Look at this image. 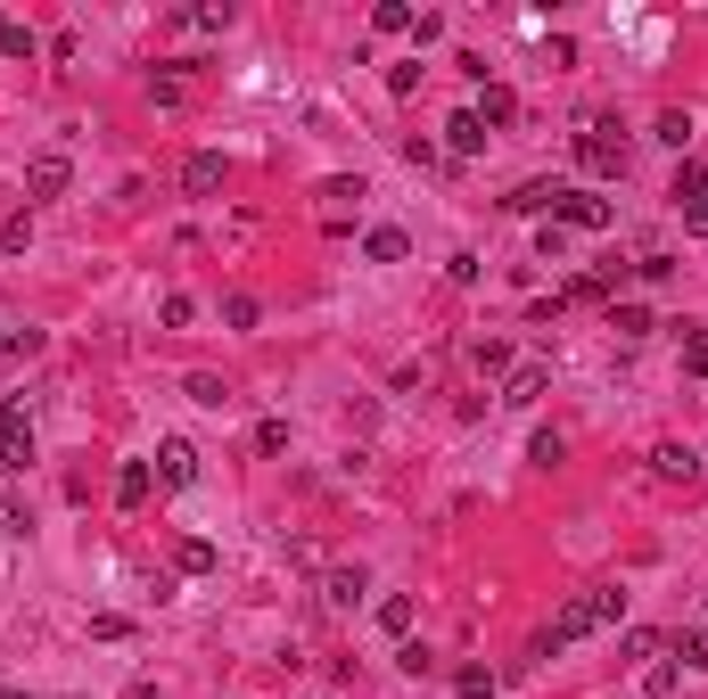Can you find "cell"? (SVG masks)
Masks as SVG:
<instances>
[{
	"instance_id": "6da1fadb",
	"label": "cell",
	"mask_w": 708,
	"mask_h": 699,
	"mask_svg": "<svg viewBox=\"0 0 708 699\" xmlns=\"http://www.w3.org/2000/svg\"><path fill=\"white\" fill-rule=\"evenodd\" d=\"M618 617H626V592H618V585H585V592H569V601L552 609V626L527 642V659H560L569 642H585V634L618 626Z\"/></svg>"
},
{
	"instance_id": "7a4b0ae2",
	"label": "cell",
	"mask_w": 708,
	"mask_h": 699,
	"mask_svg": "<svg viewBox=\"0 0 708 699\" xmlns=\"http://www.w3.org/2000/svg\"><path fill=\"white\" fill-rule=\"evenodd\" d=\"M577 165L601 173V182H618V173H626V132H618L610 115H594V124L577 132Z\"/></svg>"
},
{
	"instance_id": "3957f363",
	"label": "cell",
	"mask_w": 708,
	"mask_h": 699,
	"mask_svg": "<svg viewBox=\"0 0 708 699\" xmlns=\"http://www.w3.org/2000/svg\"><path fill=\"white\" fill-rule=\"evenodd\" d=\"M675 214H684V231H700L708 240V165H675Z\"/></svg>"
},
{
	"instance_id": "277c9868",
	"label": "cell",
	"mask_w": 708,
	"mask_h": 699,
	"mask_svg": "<svg viewBox=\"0 0 708 699\" xmlns=\"http://www.w3.org/2000/svg\"><path fill=\"white\" fill-rule=\"evenodd\" d=\"M66 182H75V165H66L58 148H41L34 165H25V206H50V198H66Z\"/></svg>"
},
{
	"instance_id": "5b68a950",
	"label": "cell",
	"mask_w": 708,
	"mask_h": 699,
	"mask_svg": "<svg viewBox=\"0 0 708 699\" xmlns=\"http://www.w3.org/2000/svg\"><path fill=\"white\" fill-rule=\"evenodd\" d=\"M34 461V420L17 404H0V469H25Z\"/></svg>"
},
{
	"instance_id": "8992f818",
	"label": "cell",
	"mask_w": 708,
	"mask_h": 699,
	"mask_svg": "<svg viewBox=\"0 0 708 699\" xmlns=\"http://www.w3.org/2000/svg\"><path fill=\"white\" fill-rule=\"evenodd\" d=\"M503 206H511V214H544V222H560V206H569V182H520Z\"/></svg>"
},
{
	"instance_id": "52a82bcc",
	"label": "cell",
	"mask_w": 708,
	"mask_h": 699,
	"mask_svg": "<svg viewBox=\"0 0 708 699\" xmlns=\"http://www.w3.org/2000/svg\"><path fill=\"white\" fill-rule=\"evenodd\" d=\"M157 486H198V444H190V437L157 444Z\"/></svg>"
},
{
	"instance_id": "ba28073f",
	"label": "cell",
	"mask_w": 708,
	"mask_h": 699,
	"mask_svg": "<svg viewBox=\"0 0 708 699\" xmlns=\"http://www.w3.org/2000/svg\"><path fill=\"white\" fill-rule=\"evenodd\" d=\"M651 478H668V486H700V453L692 444H651Z\"/></svg>"
},
{
	"instance_id": "9c48e42d",
	"label": "cell",
	"mask_w": 708,
	"mask_h": 699,
	"mask_svg": "<svg viewBox=\"0 0 708 699\" xmlns=\"http://www.w3.org/2000/svg\"><path fill=\"white\" fill-rule=\"evenodd\" d=\"M544 387H552V363H520V370L503 379V404H511V412H536Z\"/></svg>"
},
{
	"instance_id": "30bf717a",
	"label": "cell",
	"mask_w": 708,
	"mask_h": 699,
	"mask_svg": "<svg viewBox=\"0 0 708 699\" xmlns=\"http://www.w3.org/2000/svg\"><path fill=\"white\" fill-rule=\"evenodd\" d=\"M182 189L190 198H215V189H223V157H215V148H190L182 157Z\"/></svg>"
},
{
	"instance_id": "8fae6325",
	"label": "cell",
	"mask_w": 708,
	"mask_h": 699,
	"mask_svg": "<svg viewBox=\"0 0 708 699\" xmlns=\"http://www.w3.org/2000/svg\"><path fill=\"white\" fill-rule=\"evenodd\" d=\"M560 222H569V231H610V198H594V189H569V206H560Z\"/></svg>"
},
{
	"instance_id": "7c38bea8",
	"label": "cell",
	"mask_w": 708,
	"mask_h": 699,
	"mask_svg": "<svg viewBox=\"0 0 708 699\" xmlns=\"http://www.w3.org/2000/svg\"><path fill=\"white\" fill-rule=\"evenodd\" d=\"M478 124H486V132L520 124V91H503V83H486V91H478Z\"/></svg>"
},
{
	"instance_id": "4fadbf2b",
	"label": "cell",
	"mask_w": 708,
	"mask_h": 699,
	"mask_svg": "<svg viewBox=\"0 0 708 699\" xmlns=\"http://www.w3.org/2000/svg\"><path fill=\"white\" fill-rule=\"evenodd\" d=\"M610 330H618V338L634 346V338H651L659 321H651V305H634V296H610Z\"/></svg>"
},
{
	"instance_id": "5bb4252c",
	"label": "cell",
	"mask_w": 708,
	"mask_h": 699,
	"mask_svg": "<svg viewBox=\"0 0 708 699\" xmlns=\"http://www.w3.org/2000/svg\"><path fill=\"white\" fill-rule=\"evenodd\" d=\"M363 592H371V576H363V568H330V576H321V601H330V609H354Z\"/></svg>"
},
{
	"instance_id": "9a60e30c",
	"label": "cell",
	"mask_w": 708,
	"mask_h": 699,
	"mask_svg": "<svg viewBox=\"0 0 708 699\" xmlns=\"http://www.w3.org/2000/svg\"><path fill=\"white\" fill-rule=\"evenodd\" d=\"M149 486H157L149 461H124V469H115V502H124V511H141V502H149Z\"/></svg>"
},
{
	"instance_id": "2e32d148",
	"label": "cell",
	"mask_w": 708,
	"mask_h": 699,
	"mask_svg": "<svg viewBox=\"0 0 708 699\" xmlns=\"http://www.w3.org/2000/svg\"><path fill=\"white\" fill-rule=\"evenodd\" d=\"M445 148H453V157H478V148H486V124H478V108H462V115L445 124Z\"/></svg>"
},
{
	"instance_id": "e0dca14e",
	"label": "cell",
	"mask_w": 708,
	"mask_h": 699,
	"mask_svg": "<svg viewBox=\"0 0 708 699\" xmlns=\"http://www.w3.org/2000/svg\"><path fill=\"white\" fill-rule=\"evenodd\" d=\"M173 568L182 576H215V543H206V535H182V543H173Z\"/></svg>"
},
{
	"instance_id": "ac0fdd59",
	"label": "cell",
	"mask_w": 708,
	"mask_h": 699,
	"mask_svg": "<svg viewBox=\"0 0 708 699\" xmlns=\"http://www.w3.org/2000/svg\"><path fill=\"white\" fill-rule=\"evenodd\" d=\"M453 691H462V699H495V691H503V675L469 659V666H453Z\"/></svg>"
},
{
	"instance_id": "d6986e66",
	"label": "cell",
	"mask_w": 708,
	"mask_h": 699,
	"mask_svg": "<svg viewBox=\"0 0 708 699\" xmlns=\"http://www.w3.org/2000/svg\"><path fill=\"white\" fill-rule=\"evenodd\" d=\"M363 256H371V263H404V256H412V240L395 231V222H379L371 240H363Z\"/></svg>"
},
{
	"instance_id": "ffe728a7",
	"label": "cell",
	"mask_w": 708,
	"mask_h": 699,
	"mask_svg": "<svg viewBox=\"0 0 708 699\" xmlns=\"http://www.w3.org/2000/svg\"><path fill=\"white\" fill-rule=\"evenodd\" d=\"M190 404H206V412H231V387L215 379V370H190V387H182Z\"/></svg>"
},
{
	"instance_id": "44dd1931",
	"label": "cell",
	"mask_w": 708,
	"mask_h": 699,
	"mask_svg": "<svg viewBox=\"0 0 708 699\" xmlns=\"http://www.w3.org/2000/svg\"><path fill=\"white\" fill-rule=\"evenodd\" d=\"M527 461H536V469H560V461H569V437H560V428H536V437H527Z\"/></svg>"
},
{
	"instance_id": "7402d4cb",
	"label": "cell",
	"mask_w": 708,
	"mask_h": 699,
	"mask_svg": "<svg viewBox=\"0 0 708 699\" xmlns=\"http://www.w3.org/2000/svg\"><path fill=\"white\" fill-rule=\"evenodd\" d=\"M668 659L684 666V675H708V634H675V642H668Z\"/></svg>"
},
{
	"instance_id": "603a6c76",
	"label": "cell",
	"mask_w": 708,
	"mask_h": 699,
	"mask_svg": "<svg viewBox=\"0 0 708 699\" xmlns=\"http://www.w3.org/2000/svg\"><path fill=\"white\" fill-rule=\"evenodd\" d=\"M379 626L404 642V634H412V592H388V601H379Z\"/></svg>"
},
{
	"instance_id": "cb8c5ba5",
	"label": "cell",
	"mask_w": 708,
	"mask_h": 699,
	"mask_svg": "<svg viewBox=\"0 0 708 699\" xmlns=\"http://www.w3.org/2000/svg\"><path fill=\"white\" fill-rule=\"evenodd\" d=\"M371 34H412V9H404V0H379V9H371Z\"/></svg>"
},
{
	"instance_id": "d4e9b609",
	"label": "cell",
	"mask_w": 708,
	"mask_h": 699,
	"mask_svg": "<svg viewBox=\"0 0 708 699\" xmlns=\"http://www.w3.org/2000/svg\"><path fill=\"white\" fill-rule=\"evenodd\" d=\"M256 314H264V305H256L247 289H231V296H223V321H231V330H256Z\"/></svg>"
},
{
	"instance_id": "484cf974",
	"label": "cell",
	"mask_w": 708,
	"mask_h": 699,
	"mask_svg": "<svg viewBox=\"0 0 708 699\" xmlns=\"http://www.w3.org/2000/svg\"><path fill=\"white\" fill-rule=\"evenodd\" d=\"M651 140H668V148H684V140H692V115H684V108H668V115H659V124H651Z\"/></svg>"
},
{
	"instance_id": "4316f807",
	"label": "cell",
	"mask_w": 708,
	"mask_h": 699,
	"mask_svg": "<svg viewBox=\"0 0 708 699\" xmlns=\"http://www.w3.org/2000/svg\"><path fill=\"white\" fill-rule=\"evenodd\" d=\"M0 247H9V256H25V247H34V214H9V222H0Z\"/></svg>"
},
{
	"instance_id": "83f0119b",
	"label": "cell",
	"mask_w": 708,
	"mask_h": 699,
	"mask_svg": "<svg viewBox=\"0 0 708 699\" xmlns=\"http://www.w3.org/2000/svg\"><path fill=\"white\" fill-rule=\"evenodd\" d=\"M157 321H166V330H190V321H198V305H190V296H182V289H173V296H166V305H157Z\"/></svg>"
},
{
	"instance_id": "f1b7e54d",
	"label": "cell",
	"mask_w": 708,
	"mask_h": 699,
	"mask_svg": "<svg viewBox=\"0 0 708 699\" xmlns=\"http://www.w3.org/2000/svg\"><path fill=\"white\" fill-rule=\"evenodd\" d=\"M618 650H626V659H659V650H668V634H651V626H634V634H626V642H618Z\"/></svg>"
},
{
	"instance_id": "f546056e",
	"label": "cell",
	"mask_w": 708,
	"mask_h": 699,
	"mask_svg": "<svg viewBox=\"0 0 708 699\" xmlns=\"http://www.w3.org/2000/svg\"><path fill=\"white\" fill-rule=\"evenodd\" d=\"M420 74H429V66H420V58H404V66H388V91L412 99V91H420Z\"/></svg>"
},
{
	"instance_id": "4dcf8cb0",
	"label": "cell",
	"mask_w": 708,
	"mask_h": 699,
	"mask_svg": "<svg viewBox=\"0 0 708 699\" xmlns=\"http://www.w3.org/2000/svg\"><path fill=\"white\" fill-rule=\"evenodd\" d=\"M469 363H478V370H511V346H503V338H478V346H469Z\"/></svg>"
},
{
	"instance_id": "1f68e13d",
	"label": "cell",
	"mask_w": 708,
	"mask_h": 699,
	"mask_svg": "<svg viewBox=\"0 0 708 699\" xmlns=\"http://www.w3.org/2000/svg\"><path fill=\"white\" fill-rule=\"evenodd\" d=\"M256 453H264V461L289 453V420H256Z\"/></svg>"
},
{
	"instance_id": "d6a6232c",
	"label": "cell",
	"mask_w": 708,
	"mask_h": 699,
	"mask_svg": "<svg viewBox=\"0 0 708 699\" xmlns=\"http://www.w3.org/2000/svg\"><path fill=\"white\" fill-rule=\"evenodd\" d=\"M684 370H692V379H708V330H684Z\"/></svg>"
},
{
	"instance_id": "836d02e7",
	"label": "cell",
	"mask_w": 708,
	"mask_h": 699,
	"mask_svg": "<svg viewBox=\"0 0 708 699\" xmlns=\"http://www.w3.org/2000/svg\"><path fill=\"white\" fill-rule=\"evenodd\" d=\"M675 683H684V666H675V659H668V666H651V675H643V691H651V699H668V691H675Z\"/></svg>"
},
{
	"instance_id": "e575fe53",
	"label": "cell",
	"mask_w": 708,
	"mask_h": 699,
	"mask_svg": "<svg viewBox=\"0 0 708 699\" xmlns=\"http://www.w3.org/2000/svg\"><path fill=\"white\" fill-rule=\"evenodd\" d=\"M182 25H190V34H223V25H231V9H190Z\"/></svg>"
},
{
	"instance_id": "d590c367",
	"label": "cell",
	"mask_w": 708,
	"mask_h": 699,
	"mask_svg": "<svg viewBox=\"0 0 708 699\" xmlns=\"http://www.w3.org/2000/svg\"><path fill=\"white\" fill-rule=\"evenodd\" d=\"M395 666H404V675H437V659H429L420 642H404V650H395Z\"/></svg>"
},
{
	"instance_id": "8d00e7d4",
	"label": "cell",
	"mask_w": 708,
	"mask_h": 699,
	"mask_svg": "<svg viewBox=\"0 0 708 699\" xmlns=\"http://www.w3.org/2000/svg\"><path fill=\"white\" fill-rule=\"evenodd\" d=\"M445 280H453V289H469V280H478V256H469V247H462V256H445Z\"/></svg>"
},
{
	"instance_id": "74e56055",
	"label": "cell",
	"mask_w": 708,
	"mask_h": 699,
	"mask_svg": "<svg viewBox=\"0 0 708 699\" xmlns=\"http://www.w3.org/2000/svg\"><path fill=\"white\" fill-rule=\"evenodd\" d=\"M0 354H17V363H25V354H41V330H9V338H0Z\"/></svg>"
},
{
	"instance_id": "f35d334b",
	"label": "cell",
	"mask_w": 708,
	"mask_h": 699,
	"mask_svg": "<svg viewBox=\"0 0 708 699\" xmlns=\"http://www.w3.org/2000/svg\"><path fill=\"white\" fill-rule=\"evenodd\" d=\"M124 699H166V691H157V683H132V691Z\"/></svg>"
},
{
	"instance_id": "ab89813d",
	"label": "cell",
	"mask_w": 708,
	"mask_h": 699,
	"mask_svg": "<svg viewBox=\"0 0 708 699\" xmlns=\"http://www.w3.org/2000/svg\"><path fill=\"white\" fill-rule=\"evenodd\" d=\"M0 699H34V691H0Z\"/></svg>"
},
{
	"instance_id": "60d3db41",
	"label": "cell",
	"mask_w": 708,
	"mask_h": 699,
	"mask_svg": "<svg viewBox=\"0 0 708 699\" xmlns=\"http://www.w3.org/2000/svg\"><path fill=\"white\" fill-rule=\"evenodd\" d=\"M9 527H17V518H0V535H9Z\"/></svg>"
},
{
	"instance_id": "b9f144b4",
	"label": "cell",
	"mask_w": 708,
	"mask_h": 699,
	"mask_svg": "<svg viewBox=\"0 0 708 699\" xmlns=\"http://www.w3.org/2000/svg\"><path fill=\"white\" fill-rule=\"evenodd\" d=\"M700 609H708V601H700Z\"/></svg>"
}]
</instances>
